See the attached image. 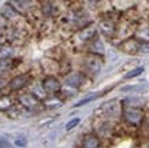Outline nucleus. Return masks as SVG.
I'll list each match as a JSON object with an SVG mask.
<instances>
[{"label": "nucleus", "mask_w": 149, "mask_h": 148, "mask_svg": "<svg viewBox=\"0 0 149 148\" xmlns=\"http://www.w3.org/2000/svg\"><path fill=\"white\" fill-rule=\"evenodd\" d=\"M21 103L27 108H36L38 106V100H37L33 95H25V96H21Z\"/></svg>", "instance_id": "obj_7"}, {"label": "nucleus", "mask_w": 149, "mask_h": 148, "mask_svg": "<svg viewBox=\"0 0 149 148\" xmlns=\"http://www.w3.org/2000/svg\"><path fill=\"white\" fill-rule=\"evenodd\" d=\"M1 86H3V82H1V81H0V88H1Z\"/></svg>", "instance_id": "obj_21"}, {"label": "nucleus", "mask_w": 149, "mask_h": 148, "mask_svg": "<svg viewBox=\"0 0 149 148\" xmlns=\"http://www.w3.org/2000/svg\"><path fill=\"white\" fill-rule=\"evenodd\" d=\"M123 118L125 121L129 122L130 125H140L142 118H144V112L140 108H125L123 110Z\"/></svg>", "instance_id": "obj_1"}, {"label": "nucleus", "mask_w": 149, "mask_h": 148, "mask_svg": "<svg viewBox=\"0 0 149 148\" xmlns=\"http://www.w3.org/2000/svg\"><path fill=\"white\" fill-rule=\"evenodd\" d=\"M82 82H84V76H82L81 73H72V74L66 77V80H64L66 86H71V88L81 86Z\"/></svg>", "instance_id": "obj_4"}, {"label": "nucleus", "mask_w": 149, "mask_h": 148, "mask_svg": "<svg viewBox=\"0 0 149 148\" xmlns=\"http://www.w3.org/2000/svg\"><path fill=\"white\" fill-rule=\"evenodd\" d=\"M91 52L93 55H103L104 54V44L101 40H95L91 45Z\"/></svg>", "instance_id": "obj_9"}, {"label": "nucleus", "mask_w": 149, "mask_h": 148, "mask_svg": "<svg viewBox=\"0 0 149 148\" xmlns=\"http://www.w3.org/2000/svg\"><path fill=\"white\" fill-rule=\"evenodd\" d=\"M0 14L7 19H13V18H17V17H18L17 10H14L13 7H10V6H4L3 8L0 10Z\"/></svg>", "instance_id": "obj_10"}, {"label": "nucleus", "mask_w": 149, "mask_h": 148, "mask_svg": "<svg viewBox=\"0 0 149 148\" xmlns=\"http://www.w3.org/2000/svg\"><path fill=\"white\" fill-rule=\"evenodd\" d=\"M137 39L144 43H149V27H142V29H138L137 32Z\"/></svg>", "instance_id": "obj_12"}, {"label": "nucleus", "mask_w": 149, "mask_h": 148, "mask_svg": "<svg viewBox=\"0 0 149 148\" xmlns=\"http://www.w3.org/2000/svg\"><path fill=\"white\" fill-rule=\"evenodd\" d=\"M42 88L48 93H56L58 90L62 89V85L58 81V78H55L52 76H48L42 80Z\"/></svg>", "instance_id": "obj_3"}, {"label": "nucleus", "mask_w": 149, "mask_h": 148, "mask_svg": "<svg viewBox=\"0 0 149 148\" xmlns=\"http://www.w3.org/2000/svg\"><path fill=\"white\" fill-rule=\"evenodd\" d=\"M52 3H45L44 4V7H42V11H44V14L45 15H52Z\"/></svg>", "instance_id": "obj_18"}, {"label": "nucleus", "mask_w": 149, "mask_h": 148, "mask_svg": "<svg viewBox=\"0 0 149 148\" xmlns=\"http://www.w3.org/2000/svg\"><path fill=\"white\" fill-rule=\"evenodd\" d=\"M100 27H101V30H103L105 34H108V36L115 32V25H113L111 21H101Z\"/></svg>", "instance_id": "obj_11"}, {"label": "nucleus", "mask_w": 149, "mask_h": 148, "mask_svg": "<svg viewBox=\"0 0 149 148\" xmlns=\"http://www.w3.org/2000/svg\"><path fill=\"white\" fill-rule=\"evenodd\" d=\"M0 45H1V36H0Z\"/></svg>", "instance_id": "obj_22"}, {"label": "nucleus", "mask_w": 149, "mask_h": 148, "mask_svg": "<svg viewBox=\"0 0 149 148\" xmlns=\"http://www.w3.org/2000/svg\"><path fill=\"white\" fill-rule=\"evenodd\" d=\"M15 144H17L18 147H25V145L27 144V141H26L25 137H18V139L15 140Z\"/></svg>", "instance_id": "obj_19"}, {"label": "nucleus", "mask_w": 149, "mask_h": 148, "mask_svg": "<svg viewBox=\"0 0 149 148\" xmlns=\"http://www.w3.org/2000/svg\"><path fill=\"white\" fill-rule=\"evenodd\" d=\"M79 118H74V119H71V121H68L67 122V125H66V130H71V129H74L75 126L79 123Z\"/></svg>", "instance_id": "obj_17"}, {"label": "nucleus", "mask_w": 149, "mask_h": 148, "mask_svg": "<svg viewBox=\"0 0 149 148\" xmlns=\"http://www.w3.org/2000/svg\"><path fill=\"white\" fill-rule=\"evenodd\" d=\"M27 82H29V77L27 76H18L10 81L8 86L11 90H19V89H22L23 86H26Z\"/></svg>", "instance_id": "obj_5"}, {"label": "nucleus", "mask_w": 149, "mask_h": 148, "mask_svg": "<svg viewBox=\"0 0 149 148\" xmlns=\"http://www.w3.org/2000/svg\"><path fill=\"white\" fill-rule=\"evenodd\" d=\"M11 69V60L8 59H0V73H4Z\"/></svg>", "instance_id": "obj_15"}, {"label": "nucleus", "mask_w": 149, "mask_h": 148, "mask_svg": "<svg viewBox=\"0 0 149 148\" xmlns=\"http://www.w3.org/2000/svg\"><path fill=\"white\" fill-rule=\"evenodd\" d=\"M96 34V29L95 27H86V29H82L79 32V40L81 41H89L92 40V37Z\"/></svg>", "instance_id": "obj_8"}, {"label": "nucleus", "mask_w": 149, "mask_h": 148, "mask_svg": "<svg viewBox=\"0 0 149 148\" xmlns=\"http://www.w3.org/2000/svg\"><path fill=\"white\" fill-rule=\"evenodd\" d=\"M85 67L92 74H97L100 72V69H101V60H100L99 55H93V54L88 55L85 58Z\"/></svg>", "instance_id": "obj_2"}, {"label": "nucleus", "mask_w": 149, "mask_h": 148, "mask_svg": "<svg viewBox=\"0 0 149 148\" xmlns=\"http://www.w3.org/2000/svg\"><path fill=\"white\" fill-rule=\"evenodd\" d=\"M99 96H100V93H92L91 96H86L85 99H82L78 103H75V107H81V106H84V104H86V103H91V102H93V100L97 99Z\"/></svg>", "instance_id": "obj_14"}, {"label": "nucleus", "mask_w": 149, "mask_h": 148, "mask_svg": "<svg viewBox=\"0 0 149 148\" xmlns=\"http://www.w3.org/2000/svg\"><path fill=\"white\" fill-rule=\"evenodd\" d=\"M141 73H144V67H142V66H140V67H137V69H134V70L129 72L126 76H125V78L129 80V78H133V77H138Z\"/></svg>", "instance_id": "obj_16"}, {"label": "nucleus", "mask_w": 149, "mask_h": 148, "mask_svg": "<svg viewBox=\"0 0 149 148\" xmlns=\"http://www.w3.org/2000/svg\"><path fill=\"white\" fill-rule=\"evenodd\" d=\"M82 148H100V140L95 135H86L82 140Z\"/></svg>", "instance_id": "obj_6"}, {"label": "nucleus", "mask_w": 149, "mask_h": 148, "mask_svg": "<svg viewBox=\"0 0 149 148\" xmlns=\"http://www.w3.org/2000/svg\"><path fill=\"white\" fill-rule=\"evenodd\" d=\"M0 148H13V145L6 139H0Z\"/></svg>", "instance_id": "obj_20"}, {"label": "nucleus", "mask_w": 149, "mask_h": 148, "mask_svg": "<svg viewBox=\"0 0 149 148\" xmlns=\"http://www.w3.org/2000/svg\"><path fill=\"white\" fill-rule=\"evenodd\" d=\"M104 111L107 112V115H109V117L116 115V114H118V106H116V103H113V102L107 103L105 106H104Z\"/></svg>", "instance_id": "obj_13"}]
</instances>
